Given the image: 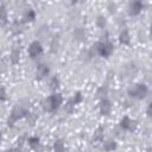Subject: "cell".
Returning <instances> with one entry per match:
<instances>
[{"label":"cell","mask_w":152,"mask_h":152,"mask_svg":"<svg viewBox=\"0 0 152 152\" xmlns=\"http://www.w3.org/2000/svg\"><path fill=\"white\" fill-rule=\"evenodd\" d=\"M63 102V97L61 94H52L51 96H49L48 99L44 100L43 102V107L45 110L48 112H53L57 108H59V106Z\"/></svg>","instance_id":"1"},{"label":"cell","mask_w":152,"mask_h":152,"mask_svg":"<svg viewBox=\"0 0 152 152\" xmlns=\"http://www.w3.org/2000/svg\"><path fill=\"white\" fill-rule=\"evenodd\" d=\"M128 94L135 99H144L147 95V87L142 83H137L128 89Z\"/></svg>","instance_id":"2"},{"label":"cell","mask_w":152,"mask_h":152,"mask_svg":"<svg viewBox=\"0 0 152 152\" xmlns=\"http://www.w3.org/2000/svg\"><path fill=\"white\" fill-rule=\"evenodd\" d=\"M26 115H27V112H26L23 107L15 106V107L11 110V114H10V116H8V120H7V125H8V126H12L17 120H19V119H21V118H24V116H26Z\"/></svg>","instance_id":"3"},{"label":"cell","mask_w":152,"mask_h":152,"mask_svg":"<svg viewBox=\"0 0 152 152\" xmlns=\"http://www.w3.org/2000/svg\"><path fill=\"white\" fill-rule=\"evenodd\" d=\"M43 52V48L40 45V43L38 40H34L31 43V45L28 46V55L31 58H36L38 57L40 53Z\"/></svg>","instance_id":"4"},{"label":"cell","mask_w":152,"mask_h":152,"mask_svg":"<svg viewBox=\"0 0 152 152\" xmlns=\"http://www.w3.org/2000/svg\"><path fill=\"white\" fill-rule=\"evenodd\" d=\"M114 48L113 44L109 42H104V43H100V48H99V55H101L102 57H108L112 55Z\"/></svg>","instance_id":"5"},{"label":"cell","mask_w":152,"mask_h":152,"mask_svg":"<svg viewBox=\"0 0 152 152\" xmlns=\"http://www.w3.org/2000/svg\"><path fill=\"white\" fill-rule=\"evenodd\" d=\"M120 126L124 128V129H127V131H131L133 132L137 127V122L131 120L128 116H124L121 120H120Z\"/></svg>","instance_id":"6"},{"label":"cell","mask_w":152,"mask_h":152,"mask_svg":"<svg viewBox=\"0 0 152 152\" xmlns=\"http://www.w3.org/2000/svg\"><path fill=\"white\" fill-rule=\"evenodd\" d=\"M49 74V66L46 64H38L37 69H36V78L37 80H42L44 78L46 75Z\"/></svg>","instance_id":"7"},{"label":"cell","mask_w":152,"mask_h":152,"mask_svg":"<svg viewBox=\"0 0 152 152\" xmlns=\"http://www.w3.org/2000/svg\"><path fill=\"white\" fill-rule=\"evenodd\" d=\"M110 110H112L110 101L107 100V99L101 100V102H100V113H101V115H109Z\"/></svg>","instance_id":"8"},{"label":"cell","mask_w":152,"mask_h":152,"mask_svg":"<svg viewBox=\"0 0 152 152\" xmlns=\"http://www.w3.org/2000/svg\"><path fill=\"white\" fill-rule=\"evenodd\" d=\"M141 10H142V4H141L140 1H133V2H131L129 6H128V13H129L131 15H137V14H139V13L141 12Z\"/></svg>","instance_id":"9"},{"label":"cell","mask_w":152,"mask_h":152,"mask_svg":"<svg viewBox=\"0 0 152 152\" xmlns=\"http://www.w3.org/2000/svg\"><path fill=\"white\" fill-rule=\"evenodd\" d=\"M19 56H20V45H14L11 50V53H10V59L13 64L18 63L19 61Z\"/></svg>","instance_id":"10"},{"label":"cell","mask_w":152,"mask_h":152,"mask_svg":"<svg viewBox=\"0 0 152 152\" xmlns=\"http://www.w3.org/2000/svg\"><path fill=\"white\" fill-rule=\"evenodd\" d=\"M103 140V127L102 126H99L95 132H94V135H93V142H101Z\"/></svg>","instance_id":"11"},{"label":"cell","mask_w":152,"mask_h":152,"mask_svg":"<svg viewBox=\"0 0 152 152\" xmlns=\"http://www.w3.org/2000/svg\"><path fill=\"white\" fill-rule=\"evenodd\" d=\"M23 30H24V24H23V21H19V20H15V21L12 24V26H11V31H12V33H14V34L21 33Z\"/></svg>","instance_id":"12"},{"label":"cell","mask_w":152,"mask_h":152,"mask_svg":"<svg viewBox=\"0 0 152 152\" xmlns=\"http://www.w3.org/2000/svg\"><path fill=\"white\" fill-rule=\"evenodd\" d=\"M74 38H75V40L83 42L86 39V31H84V28H82V27L75 28V31H74Z\"/></svg>","instance_id":"13"},{"label":"cell","mask_w":152,"mask_h":152,"mask_svg":"<svg viewBox=\"0 0 152 152\" xmlns=\"http://www.w3.org/2000/svg\"><path fill=\"white\" fill-rule=\"evenodd\" d=\"M119 42H120V44H124V45H128L131 43V37H129V33L127 30L121 31V33L119 36Z\"/></svg>","instance_id":"14"},{"label":"cell","mask_w":152,"mask_h":152,"mask_svg":"<svg viewBox=\"0 0 152 152\" xmlns=\"http://www.w3.org/2000/svg\"><path fill=\"white\" fill-rule=\"evenodd\" d=\"M107 93H108V86H107V84H102L101 87H99V89H97V91H96V97L103 100V99L106 97Z\"/></svg>","instance_id":"15"},{"label":"cell","mask_w":152,"mask_h":152,"mask_svg":"<svg viewBox=\"0 0 152 152\" xmlns=\"http://www.w3.org/2000/svg\"><path fill=\"white\" fill-rule=\"evenodd\" d=\"M28 145H30V147L31 148H33V150H38V147H39V145H40V140H39V138H37V137H31V138H28Z\"/></svg>","instance_id":"16"},{"label":"cell","mask_w":152,"mask_h":152,"mask_svg":"<svg viewBox=\"0 0 152 152\" xmlns=\"http://www.w3.org/2000/svg\"><path fill=\"white\" fill-rule=\"evenodd\" d=\"M0 20H1V26H4L7 21V12H6L4 4L0 5Z\"/></svg>","instance_id":"17"},{"label":"cell","mask_w":152,"mask_h":152,"mask_svg":"<svg viewBox=\"0 0 152 152\" xmlns=\"http://www.w3.org/2000/svg\"><path fill=\"white\" fill-rule=\"evenodd\" d=\"M34 19H36V13H34V11L31 10V8H28V10L25 12V14H24V20H25V21H33Z\"/></svg>","instance_id":"18"},{"label":"cell","mask_w":152,"mask_h":152,"mask_svg":"<svg viewBox=\"0 0 152 152\" xmlns=\"http://www.w3.org/2000/svg\"><path fill=\"white\" fill-rule=\"evenodd\" d=\"M53 152H65L64 150V144L61 139L56 140L55 141V145H53Z\"/></svg>","instance_id":"19"},{"label":"cell","mask_w":152,"mask_h":152,"mask_svg":"<svg viewBox=\"0 0 152 152\" xmlns=\"http://www.w3.org/2000/svg\"><path fill=\"white\" fill-rule=\"evenodd\" d=\"M103 147H104V150H106L107 152L114 151V150L116 148V142H115V141H113V140H107V141L104 142Z\"/></svg>","instance_id":"20"},{"label":"cell","mask_w":152,"mask_h":152,"mask_svg":"<svg viewBox=\"0 0 152 152\" xmlns=\"http://www.w3.org/2000/svg\"><path fill=\"white\" fill-rule=\"evenodd\" d=\"M58 87H59V80H58L57 76H53V77L50 80V89H51V90H56Z\"/></svg>","instance_id":"21"},{"label":"cell","mask_w":152,"mask_h":152,"mask_svg":"<svg viewBox=\"0 0 152 152\" xmlns=\"http://www.w3.org/2000/svg\"><path fill=\"white\" fill-rule=\"evenodd\" d=\"M58 45H59V43H58V36H55L53 39H52V42H51V44H50L51 51L52 52H56L57 49H58Z\"/></svg>","instance_id":"22"},{"label":"cell","mask_w":152,"mask_h":152,"mask_svg":"<svg viewBox=\"0 0 152 152\" xmlns=\"http://www.w3.org/2000/svg\"><path fill=\"white\" fill-rule=\"evenodd\" d=\"M106 18L103 17V15H99L97 17V19H96V25L100 27V28H103L104 26H106Z\"/></svg>","instance_id":"23"},{"label":"cell","mask_w":152,"mask_h":152,"mask_svg":"<svg viewBox=\"0 0 152 152\" xmlns=\"http://www.w3.org/2000/svg\"><path fill=\"white\" fill-rule=\"evenodd\" d=\"M74 106H75V103H74L72 99H71V100H69V101H68V103L65 104V110H66V112H69V113H71V112H72V109H74Z\"/></svg>","instance_id":"24"},{"label":"cell","mask_w":152,"mask_h":152,"mask_svg":"<svg viewBox=\"0 0 152 152\" xmlns=\"http://www.w3.org/2000/svg\"><path fill=\"white\" fill-rule=\"evenodd\" d=\"M81 100H82V95H81V93H80V91H77V93L75 94V96L72 97V101H74V103H75V104H77V103H80V102H81Z\"/></svg>","instance_id":"25"},{"label":"cell","mask_w":152,"mask_h":152,"mask_svg":"<svg viewBox=\"0 0 152 152\" xmlns=\"http://www.w3.org/2000/svg\"><path fill=\"white\" fill-rule=\"evenodd\" d=\"M26 116H27V120L30 121V124H31V125H33V124H34V121H36V119H37V115H36L34 113H31V114H28V113H27V115H26Z\"/></svg>","instance_id":"26"},{"label":"cell","mask_w":152,"mask_h":152,"mask_svg":"<svg viewBox=\"0 0 152 152\" xmlns=\"http://www.w3.org/2000/svg\"><path fill=\"white\" fill-rule=\"evenodd\" d=\"M25 140H26V134H23V135L18 139V147H19V148H20V147H23V145H24Z\"/></svg>","instance_id":"27"},{"label":"cell","mask_w":152,"mask_h":152,"mask_svg":"<svg viewBox=\"0 0 152 152\" xmlns=\"http://www.w3.org/2000/svg\"><path fill=\"white\" fill-rule=\"evenodd\" d=\"M0 99H1V101L4 102L5 100H6V91H5V88L2 87L1 88V94H0Z\"/></svg>","instance_id":"28"},{"label":"cell","mask_w":152,"mask_h":152,"mask_svg":"<svg viewBox=\"0 0 152 152\" xmlns=\"http://www.w3.org/2000/svg\"><path fill=\"white\" fill-rule=\"evenodd\" d=\"M146 112H147V114H148L150 116H152V102H151V103L148 104V107H147Z\"/></svg>","instance_id":"29"},{"label":"cell","mask_w":152,"mask_h":152,"mask_svg":"<svg viewBox=\"0 0 152 152\" xmlns=\"http://www.w3.org/2000/svg\"><path fill=\"white\" fill-rule=\"evenodd\" d=\"M115 7H116V6H115V4H113V2H110V4L108 5V8H109V11H110V12L115 11Z\"/></svg>","instance_id":"30"},{"label":"cell","mask_w":152,"mask_h":152,"mask_svg":"<svg viewBox=\"0 0 152 152\" xmlns=\"http://www.w3.org/2000/svg\"><path fill=\"white\" fill-rule=\"evenodd\" d=\"M6 152H20V151H19V148H10Z\"/></svg>","instance_id":"31"},{"label":"cell","mask_w":152,"mask_h":152,"mask_svg":"<svg viewBox=\"0 0 152 152\" xmlns=\"http://www.w3.org/2000/svg\"><path fill=\"white\" fill-rule=\"evenodd\" d=\"M146 152H152V147H148V148L146 150Z\"/></svg>","instance_id":"32"},{"label":"cell","mask_w":152,"mask_h":152,"mask_svg":"<svg viewBox=\"0 0 152 152\" xmlns=\"http://www.w3.org/2000/svg\"><path fill=\"white\" fill-rule=\"evenodd\" d=\"M151 33H152V24H151Z\"/></svg>","instance_id":"33"}]
</instances>
